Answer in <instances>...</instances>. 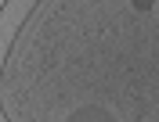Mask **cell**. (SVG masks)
Returning <instances> with one entry per match:
<instances>
[{"label":"cell","instance_id":"cell-1","mask_svg":"<svg viewBox=\"0 0 159 122\" xmlns=\"http://www.w3.org/2000/svg\"><path fill=\"white\" fill-rule=\"evenodd\" d=\"M134 7H138V11H148V7H152V0H134Z\"/></svg>","mask_w":159,"mask_h":122}]
</instances>
